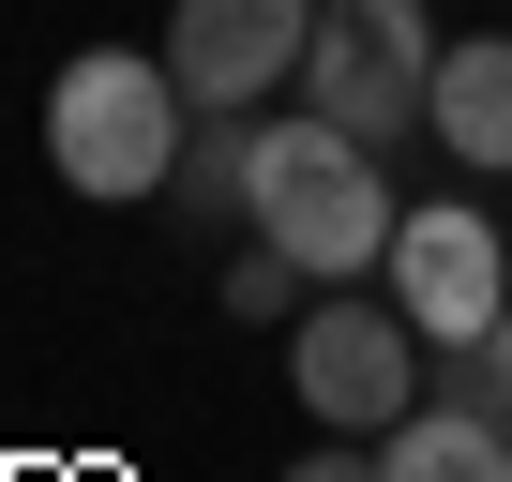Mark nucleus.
<instances>
[{"instance_id": "nucleus-1", "label": "nucleus", "mask_w": 512, "mask_h": 482, "mask_svg": "<svg viewBox=\"0 0 512 482\" xmlns=\"http://www.w3.org/2000/svg\"><path fill=\"white\" fill-rule=\"evenodd\" d=\"M392 226H407V196L377 181L362 136H332L317 106L272 121V151H256V241H287L317 287H362V272H392Z\"/></svg>"}, {"instance_id": "nucleus-2", "label": "nucleus", "mask_w": 512, "mask_h": 482, "mask_svg": "<svg viewBox=\"0 0 512 482\" xmlns=\"http://www.w3.org/2000/svg\"><path fill=\"white\" fill-rule=\"evenodd\" d=\"M181 136H196V91L166 61H136V46H76L61 91H46V166L76 196H166Z\"/></svg>"}, {"instance_id": "nucleus-3", "label": "nucleus", "mask_w": 512, "mask_h": 482, "mask_svg": "<svg viewBox=\"0 0 512 482\" xmlns=\"http://www.w3.org/2000/svg\"><path fill=\"white\" fill-rule=\"evenodd\" d=\"M287 392H302L317 437H392V422L422 407V317L317 287V302L287 317Z\"/></svg>"}, {"instance_id": "nucleus-4", "label": "nucleus", "mask_w": 512, "mask_h": 482, "mask_svg": "<svg viewBox=\"0 0 512 482\" xmlns=\"http://www.w3.org/2000/svg\"><path fill=\"white\" fill-rule=\"evenodd\" d=\"M302 91L332 136L392 151L437 121V31H422V0H317V46H302Z\"/></svg>"}, {"instance_id": "nucleus-5", "label": "nucleus", "mask_w": 512, "mask_h": 482, "mask_svg": "<svg viewBox=\"0 0 512 482\" xmlns=\"http://www.w3.org/2000/svg\"><path fill=\"white\" fill-rule=\"evenodd\" d=\"M392 302L422 317V347L452 362V347H482L497 317H512V241L467 211V196H422L407 226H392Z\"/></svg>"}, {"instance_id": "nucleus-6", "label": "nucleus", "mask_w": 512, "mask_h": 482, "mask_svg": "<svg viewBox=\"0 0 512 482\" xmlns=\"http://www.w3.org/2000/svg\"><path fill=\"white\" fill-rule=\"evenodd\" d=\"M317 46V0H181L166 16V76L196 91V121H241L256 91H287Z\"/></svg>"}, {"instance_id": "nucleus-7", "label": "nucleus", "mask_w": 512, "mask_h": 482, "mask_svg": "<svg viewBox=\"0 0 512 482\" xmlns=\"http://www.w3.org/2000/svg\"><path fill=\"white\" fill-rule=\"evenodd\" d=\"M437 151L452 166H512V31L437 46Z\"/></svg>"}, {"instance_id": "nucleus-8", "label": "nucleus", "mask_w": 512, "mask_h": 482, "mask_svg": "<svg viewBox=\"0 0 512 482\" xmlns=\"http://www.w3.org/2000/svg\"><path fill=\"white\" fill-rule=\"evenodd\" d=\"M377 482H512V422H482V407H407L392 437H377Z\"/></svg>"}, {"instance_id": "nucleus-9", "label": "nucleus", "mask_w": 512, "mask_h": 482, "mask_svg": "<svg viewBox=\"0 0 512 482\" xmlns=\"http://www.w3.org/2000/svg\"><path fill=\"white\" fill-rule=\"evenodd\" d=\"M256 151H272V121H196L181 136V226H256Z\"/></svg>"}, {"instance_id": "nucleus-10", "label": "nucleus", "mask_w": 512, "mask_h": 482, "mask_svg": "<svg viewBox=\"0 0 512 482\" xmlns=\"http://www.w3.org/2000/svg\"><path fill=\"white\" fill-rule=\"evenodd\" d=\"M211 302H226V317H241V332H287V317H302V302H317V272H302V257H287V241H241V257H226V272H211Z\"/></svg>"}, {"instance_id": "nucleus-11", "label": "nucleus", "mask_w": 512, "mask_h": 482, "mask_svg": "<svg viewBox=\"0 0 512 482\" xmlns=\"http://www.w3.org/2000/svg\"><path fill=\"white\" fill-rule=\"evenodd\" d=\"M287 482H377V437H317V452H302Z\"/></svg>"}, {"instance_id": "nucleus-12", "label": "nucleus", "mask_w": 512, "mask_h": 482, "mask_svg": "<svg viewBox=\"0 0 512 482\" xmlns=\"http://www.w3.org/2000/svg\"><path fill=\"white\" fill-rule=\"evenodd\" d=\"M482 347H497V362H512V317H497V332H482Z\"/></svg>"}]
</instances>
